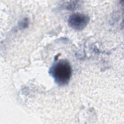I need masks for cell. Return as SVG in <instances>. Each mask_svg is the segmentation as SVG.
Returning a JSON list of instances; mask_svg holds the SVG:
<instances>
[{
	"mask_svg": "<svg viewBox=\"0 0 124 124\" xmlns=\"http://www.w3.org/2000/svg\"><path fill=\"white\" fill-rule=\"evenodd\" d=\"M90 17L88 15L75 13L72 14L68 18V23L69 26L76 31H81L88 24Z\"/></svg>",
	"mask_w": 124,
	"mask_h": 124,
	"instance_id": "2",
	"label": "cell"
},
{
	"mask_svg": "<svg viewBox=\"0 0 124 124\" xmlns=\"http://www.w3.org/2000/svg\"><path fill=\"white\" fill-rule=\"evenodd\" d=\"M49 73L57 85L64 86L70 81L72 75V68L67 61L61 60L52 65Z\"/></svg>",
	"mask_w": 124,
	"mask_h": 124,
	"instance_id": "1",
	"label": "cell"
}]
</instances>
